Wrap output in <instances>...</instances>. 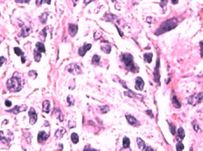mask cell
Returning a JSON list of instances; mask_svg holds the SVG:
<instances>
[{"mask_svg": "<svg viewBox=\"0 0 203 151\" xmlns=\"http://www.w3.org/2000/svg\"><path fill=\"white\" fill-rule=\"evenodd\" d=\"M17 75L16 72L14 75L7 81V87L10 92H17L21 89V79Z\"/></svg>", "mask_w": 203, "mask_h": 151, "instance_id": "obj_1", "label": "cell"}, {"mask_svg": "<svg viewBox=\"0 0 203 151\" xmlns=\"http://www.w3.org/2000/svg\"><path fill=\"white\" fill-rule=\"evenodd\" d=\"M177 20L175 18H172L169 20L164 21L160 25L157 31H156V34L160 35V34L165 33L166 31H168L172 29L177 26Z\"/></svg>", "mask_w": 203, "mask_h": 151, "instance_id": "obj_2", "label": "cell"}, {"mask_svg": "<svg viewBox=\"0 0 203 151\" xmlns=\"http://www.w3.org/2000/svg\"><path fill=\"white\" fill-rule=\"evenodd\" d=\"M122 60L128 71L132 72L136 71V66L133 61V56L130 54H123L122 55Z\"/></svg>", "mask_w": 203, "mask_h": 151, "instance_id": "obj_3", "label": "cell"}, {"mask_svg": "<svg viewBox=\"0 0 203 151\" xmlns=\"http://www.w3.org/2000/svg\"><path fill=\"white\" fill-rule=\"evenodd\" d=\"M66 70L69 73H70L72 74H74V75H78V74L82 73V70H81L79 65H77V63L69 64L68 66H66Z\"/></svg>", "mask_w": 203, "mask_h": 151, "instance_id": "obj_4", "label": "cell"}, {"mask_svg": "<svg viewBox=\"0 0 203 151\" xmlns=\"http://www.w3.org/2000/svg\"><path fill=\"white\" fill-rule=\"evenodd\" d=\"M202 101H203V93H200L199 94L194 95L190 97L188 100V103L195 105L197 103H199Z\"/></svg>", "mask_w": 203, "mask_h": 151, "instance_id": "obj_5", "label": "cell"}, {"mask_svg": "<svg viewBox=\"0 0 203 151\" xmlns=\"http://www.w3.org/2000/svg\"><path fill=\"white\" fill-rule=\"evenodd\" d=\"M29 123L31 125H34L37 121V114L36 113L35 110L34 108H31L30 110H29Z\"/></svg>", "mask_w": 203, "mask_h": 151, "instance_id": "obj_6", "label": "cell"}, {"mask_svg": "<svg viewBox=\"0 0 203 151\" xmlns=\"http://www.w3.org/2000/svg\"><path fill=\"white\" fill-rule=\"evenodd\" d=\"M92 48V44H84V46L80 47L78 50V53H79V56H84V55L86 54L88 51L89 50Z\"/></svg>", "mask_w": 203, "mask_h": 151, "instance_id": "obj_7", "label": "cell"}, {"mask_svg": "<svg viewBox=\"0 0 203 151\" xmlns=\"http://www.w3.org/2000/svg\"><path fill=\"white\" fill-rule=\"evenodd\" d=\"M49 138V135L47 134L46 132L44 131H40L39 133H38L37 136V140L38 143H44V141H46L47 138Z\"/></svg>", "mask_w": 203, "mask_h": 151, "instance_id": "obj_8", "label": "cell"}, {"mask_svg": "<svg viewBox=\"0 0 203 151\" xmlns=\"http://www.w3.org/2000/svg\"><path fill=\"white\" fill-rule=\"evenodd\" d=\"M145 86V82L141 77H137L135 81V88L138 91H142Z\"/></svg>", "mask_w": 203, "mask_h": 151, "instance_id": "obj_9", "label": "cell"}, {"mask_svg": "<svg viewBox=\"0 0 203 151\" xmlns=\"http://www.w3.org/2000/svg\"><path fill=\"white\" fill-rule=\"evenodd\" d=\"M27 109V105H21V106L16 105V106L12 110H9L8 112H11V113H14V114H17V113L22 112V111H25Z\"/></svg>", "mask_w": 203, "mask_h": 151, "instance_id": "obj_10", "label": "cell"}, {"mask_svg": "<svg viewBox=\"0 0 203 151\" xmlns=\"http://www.w3.org/2000/svg\"><path fill=\"white\" fill-rule=\"evenodd\" d=\"M68 31H69V34H70L71 36H75V35L77 34V33L78 26H77V25H75V24H70Z\"/></svg>", "mask_w": 203, "mask_h": 151, "instance_id": "obj_11", "label": "cell"}, {"mask_svg": "<svg viewBox=\"0 0 203 151\" xmlns=\"http://www.w3.org/2000/svg\"><path fill=\"white\" fill-rule=\"evenodd\" d=\"M159 67H160V59H157V65L155 66V69H154V81L156 82H159L160 81V73H159Z\"/></svg>", "mask_w": 203, "mask_h": 151, "instance_id": "obj_12", "label": "cell"}, {"mask_svg": "<svg viewBox=\"0 0 203 151\" xmlns=\"http://www.w3.org/2000/svg\"><path fill=\"white\" fill-rule=\"evenodd\" d=\"M14 53L17 55V56H20L21 58V63H25L26 61V59L25 57V53L21 50L19 47H14Z\"/></svg>", "mask_w": 203, "mask_h": 151, "instance_id": "obj_13", "label": "cell"}, {"mask_svg": "<svg viewBox=\"0 0 203 151\" xmlns=\"http://www.w3.org/2000/svg\"><path fill=\"white\" fill-rule=\"evenodd\" d=\"M31 32H32V29L31 28L24 26V27L21 28L20 34H19V36H23V37L27 36L28 35H29V34Z\"/></svg>", "mask_w": 203, "mask_h": 151, "instance_id": "obj_14", "label": "cell"}, {"mask_svg": "<svg viewBox=\"0 0 203 151\" xmlns=\"http://www.w3.org/2000/svg\"><path fill=\"white\" fill-rule=\"evenodd\" d=\"M42 111L48 113L50 110V102L49 101H44L42 103Z\"/></svg>", "mask_w": 203, "mask_h": 151, "instance_id": "obj_15", "label": "cell"}, {"mask_svg": "<svg viewBox=\"0 0 203 151\" xmlns=\"http://www.w3.org/2000/svg\"><path fill=\"white\" fill-rule=\"evenodd\" d=\"M126 118H127V121H128V123L130 125H132V126H136V124L137 123V121L136 120L135 118L133 117L132 116L126 115Z\"/></svg>", "mask_w": 203, "mask_h": 151, "instance_id": "obj_16", "label": "cell"}, {"mask_svg": "<svg viewBox=\"0 0 203 151\" xmlns=\"http://www.w3.org/2000/svg\"><path fill=\"white\" fill-rule=\"evenodd\" d=\"M65 133H66V130L64 128H61L55 132V137H57V138H61Z\"/></svg>", "mask_w": 203, "mask_h": 151, "instance_id": "obj_17", "label": "cell"}, {"mask_svg": "<svg viewBox=\"0 0 203 151\" xmlns=\"http://www.w3.org/2000/svg\"><path fill=\"white\" fill-rule=\"evenodd\" d=\"M41 58V52L39 51L37 49H35V50L34 51V59L35 60V61H36V62H39Z\"/></svg>", "mask_w": 203, "mask_h": 151, "instance_id": "obj_18", "label": "cell"}, {"mask_svg": "<svg viewBox=\"0 0 203 151\" xmlns=\"http://www.w3.org/2000/svg\"><path fill=\"white\" fill-rule=\"evenodd\" d=\"M137 145L139 148L142 150H144L145 148V141L143 140H142L140 138H137Z\"/></svg>", "mask_w": 203, "mask_h": 151, "instance_id": "obj_19", "label": "cell"}, {"mask_svg": "<svg viewBox=\"0 0 203 151\" xmlns=\"http://www.w3.org/2000/svg\"><path fill=\"white\" fill-rule=\"evenodd\" d=\"M36 48H37V49L39 51H40L41 53V52L44 53L46 51L44 45V44L41 43V42H37V43L36 44Z\"/></svg>", "mask_w": 203, "mask_h": 151, "instance_id": "obj_20", "label": "cell"}, {"mask_svg": "<svg viewBox=\"0 0 203 151\" xmlns=\"http://www.w3.org/2000/svg\"><path fill=\"white\" fill-rule=\"evenodd\" d=\"M152 56H153L152 53H146V54H144V59H145V61L146 62L151 63L152 59Z\"/></svg>", "mask_w": 203, "mask_h": 151, "instance_id": "obj_21", "label": "cell"}, {"mask_svg": "<svg viewBox=\"0 0 203 151\" xmlns=\"http://www.w3.org/2000/svg\"><path fill=\"white\" fill-rule=\"evenodd\" d=\"M101 49L106 54H109L111 51V46L109 44H102L101 46Z\"/></svg>", "mask_w": 203, "mask_h": 151, "instance_id": "obj_22", "label": "cell"}, {"mask_svg": "<svg viewBox=\"0 0 203 151\" xmlns=\"http://www.w3.org/2000/svg\"><path fill=\"white\" fill-rule=\"evenodd\" d=\"M130 145V140L127 138V136H124L123 138V141H122V145L124 148H127V147H129Z\"/></svg>", "mask_w": 203, "mask_h": 151, "instance_id": "obj_23", "label": "cell"}, {"mask_svg": "<svg viewBox=\"0 0 203 151\" xmlns=\"http://www.w3.org/2000/svg\"><path fill=\"white\" fill-rule=\"evenodd\" d=\"M71 140H72V143L77 144L79 142V136H78V135L76 133H72V135H71Z\"/></svg>", "mask_w": 203, "mask_h": 151, "instance_id": "obj_24", "label": "cell"}, {"mask_svg": "<svg viewBox=\"0 0 203 151\" xmlns=\"http://www.w3.org/2000/svg\"><path fill=\"white\" fill-rule=\"evenodd\" d=\"M172 104H173V105H174L175 108H179L181 107V104H180V103H179L178 101V100H177V98L176 96H174L173 98H172Z\"/></svg>", "mask_w": 203, "mask_h": 151, "instance_id": "obj_25", "label": "cell"}, {"mask_svg": "<svg viewBox=\"0 0 203 151\" xmlns=\"http://www.w3.org/2000/svg\"><path fill=\"white\" fill-rule=\"evenodd\" d=\"M177 135H178V137L181 140H183L185 138V131L183 130V128H179L178 130H177Z\"/></svg>", "mask_w": 203, "mask_h": 151, "instance_id": "obj_26", "label": "cell"}, {"mask_svg": "<svg viewBox=\"0 0 203 151\" xmlns=\"http://www.w3.org/2000/svg\"><path fill=\"white\" fill-rule=\"evenodd\" d=\"M47 17H48V13H47V12L43 13L41 16L39 17L40 21H41V23H42V24H44V23H46V21H47Z\"/></svg>", "mask_w": 203, "mask_h": 151, "instance_id": "obj_27", "label": "cell"}, {"mask_svg": "<svg viewBox=\"0 0 203 151\" xmlns=\"http://www.w3.org/2000/svg\"><path fill=\"white\" fill-rule=\"evenodd\" d=\"M100 59H101V57H100L99 55H95L92 57V63H95V64H98L99 62L100 61Z\"/></svg>", "mask_w": 203, "mask_h": 151, "instance_id": "obj_28", "label": "cell"}, {"mask_svg": "<svg viewBox=\"0 0 203 151\" xmlns=\"http://www.w3.org/2000/svg\"><path fill=\"white\" fill-rule=\"evenodd\" d=\"M67 102H68V103H69L70 105H74V103H75V99H74V98L71 95H70L69 96L67 97Z\"/></svg>", "mask_w": 203, "mask_h": 151, "instance_id": "obj_29", "label": "cell"}, {"mask_svg": "<svg viewBox=\"0 0 203 151\" xmlns=\"http://www.w3.org/2000/svg\"><path fill=\"white\" fill-rule=\"evenodd\" d=\"M176 148H177V151H181L183 150L184 149V145L183 144V143L181 141H179L177 144V146H176Z\"/></svg>", "mask_w": 203, "mask_h": 151, "instance_id": "obj_30", "label": "cell"}, {"mask_svg": "<svg viewBox=\"0 0 203 151\" xmlns=\"http://www.w3.org/2000/svg\"><path fill=\"white\" fill-rule=\"evenodd\" d=\"M102 34L100 31H97L94 34V38H95V40H98V39H100V38L102 37Z\"/></svg>", "mask_w": 203, "mask_h": 151, "instance_id": "obj_31", "label": "cell"}, {"mask_svg": "<svg viewBox=\"0 0 203 151\" xmlns=\"http://www.w3.org/2000/svg\"><path fill=\"white\" fill-rule=\"evenodd\" d=\"M100 110L102 113H106L109 110V108L107 105H104V106H102V107L100 108Z\"/></svg>", "mask_w": 203, "mask_h": 151, "instance_id": "obj_32", "label": "cell"}, {"mask_svg": "<svg viewBox=\"0 0 203 151\" xmlns=\"http://www.w3.org/2000/svg\"><path fill=\"white\" fill-rule=\"evenodd\" d=\"M47 27L44 28V29L41 31L40 32V36H43V38H44V40H45L46 37H47Z\"/></svg>", "mask_w": 203, "mask_h": 151, "instance_id": "obj_33", "label": "cell"}, {"mask_svg": "<svg viewBox=\"0 0 203 151\" xmlns=\"http://www.w3.org/2000/svg\"><path fill=\"white\" fill-rule=\"evenodd\" d=\"M29 76H31L32 78H33V79H35L37 76V72L35 71H30L29 72Z\"/></svg>", "mask_w": 203, "mask_h": 151, "instance_id": "obj_34", "label": "cell"}, {"mask_svg": "<svg viewBox=\"0 0 203 151\" xmlns=\"http://www.w3.org/2000/svg\"><path fill=\"white\" fill-rule=\"evenodd\" d=\"M0 140H2V141H7L8 140V139L4 136L3 131H0Z\"/></svg>", "mask_w": 203, "mask_h": 151, "instance_id": "obj_35", "label": "cell"}, {"mask_svg": "<svg viewBox=\"0 0 203 151\" xmlns=\"http://www.w3.org/2000/svg\"><path fill=\"white\" fill-rule=\"evenodd\" d=\"M169 126H170V131H171L172 134V135L175 134V127H174V126H173L172 123H170V124H169Z\"/></svg>", "mask_w": 203, "mask_h": 151, "instance_id": "obj_36", "label": "cell"}, {"mask_svg": "<svg viewBox=\"0 0 203 151\" xmlns=\"http://www.w3.org/2000/svg\"><path fill=\"white\" fill-rule=\"evenodd\" d=\"M167 1L168 0H161V2H162V4H165ZM171 1H172V3L174 4H177V2H178V0H171Z\"/></svg>", "mask_w": 203, "mask_h": 151, "instance_id": "obj_37", "label": "cell"}, {"mask_svg": "<svg viewBox=\"0 0 203 151\" xmlns=\"http://www.w3.org/2000/svg\"><path fill=\"white\" fill-rule=\"evenodd\" d=\"M6 61V59L4 58V56H1L0 57V67L3 65V63Z\"/></svg>", "mask_w": 203, "mask_h": 151, "instance_id": "obj_38", "label": "cell"}, {"mask_svg": "<svg viewBox=\"0 0 203 151\" xmlns=\"http://www.w3.org/2000/svg\"><path fill=\"white\" fill-rule=\"evenodd\" d=\"M17 3H29L30 0H15Z\"/></svg>", "mask_w": 203, "mask_h": 151, "instance_id": "obj_39", "label": "cell"}, {"mask_svg": "<svg viewBox=\"0 0 203 151\" xmlns=\"http://www.w3.org/2000/svg\"><path fill=\"white\" fill-rule=\"evenodd\" d=\"M42 3H44V0H36V4L38 7L40 6Z\"/></svg>", "mask_w": 203, "mask_h": 151, "instance_id": "obj_40", "label": "cell"}, {"mask_svg": "<svg viewBox=\"0 0 203 151\" xmlns=\"http://www.w3.org/2000/svg\"><path fill=\"white\" fill-rule=\"evenodd\" d=\"M199 46L201 48V56H203V42H199Z\"/></svg>", "mask_w": 203, "mask_h": 151, "instance_id": "obj_41", "label": "cell"}, {"mask_svg": "<svg viewBox=\"0 0 203 151\" xmlns=\"http://www.w3.org/2000/svg\"><path fill=\"white\" fill-rule=\"evenodd\" d=\"M5 105H7V107H10L12 105V102L10 101H9V100H7V101H5Z\"/></svg>", "mask_w": 203, "mask_h": 151, "instance_id": "obj_42", "label": "cell"}, {"mask_svg": "<svg viewBox=\"0 0 203 151\" xmlns=\"http://www.w3.org/2000/svg\"><path fill=\"white\" fill-rule=\"evenodd\" d=\"M193 126H194V129H195V130L196 132H199V128L198 127V126H197V124H196V126H195V124H194Z\"/></svg>", "mask_w": 203, "mask_h": 151, "instance_id": "obj_43", "label": "cell"}, {"mask_svg": "<svg viewBox=\"0 0 203 151\" xmlns=\"http://www.w3.org/2000/svg\"><path fill=\"white\" fill-rule=\"evenodd\" d=\"M116 26V28H117V31H118V32L120 33V34L121 36H123V33H122V32L121 31L120 29H119V28H118V27H117V26Z\"/></svg>", "mask_w": 203, "mask_h": 151, "instance_id": "obj_44", "label": "cell"}, {"mask_svg": "<svg viewBox=\"0 0 203 151\" xmlns=\"http://www.w3.org/2000/svg\"><path fill=\"white\" fill-rule=\"evenodd\" d=\"M92 1H94V0H84V2L86 4H89V2H92Z\"/></svg>", "mask_w": 203, "mask_h": 151, "instance_id": "obj_45", "label": "cell"}, {"mask_svg": "<svg viewBox=\"0 0 203 151\" xmlns=\"http://www.w3.org/2000/svg\"><path fill=\"white\" fill-rule=\"evenodd\" d=\"M44 3H47V4H51V0H44Z\"/></svg>", "mask_w": 203, "mask_h": 151, "instance_id": "obj_46", "label": "cell"}, {"mask_svg": "<svg viewBox=\"0 0 203 151\" xmlns=\"http://www.w3.org/2000/svg\"><path fill=\"white\" fill-rule=\"evenodd\" d=\"M153 150V149H152V148H151V147H145V150Z\"/></svg>", "mask_w": 203, "mask_h": 151, "instance_id": "obj_47", "label": "cell"}, {"mask_svg": "<svg viewBox=\"0 0 203 151\" xmlns=\"http://www.w3.org/2000/svg\"><path fill=\"white\" fill-rule=\"evenodd\" d=\"M147 113H148V114H149V115H151V117H153V115H152V111H151V110H147Z\"/></svg>", "mask_w": 203, "mask_h": 151, "instance_id": "obj_48", "label": "cell"}, {"mask_svg": "<svg viewBox=\"0 0 203 151\" xmlns=\"http://www.w3.org/2000/svg\"><path fill=\"white\" fill-rule=\"evenodd\" d=\"M116 0H112V2H115Z\"/></svg>", "mask_w": 203, "mask_h": 151, "instance_id": "obj_49", "label": "cell"}]
</instances>
